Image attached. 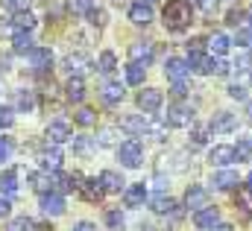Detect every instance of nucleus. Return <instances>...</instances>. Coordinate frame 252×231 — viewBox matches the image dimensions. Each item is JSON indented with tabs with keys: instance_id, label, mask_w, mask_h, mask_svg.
I'll use <instances>...</instances> for the list:
<instances>
[{
	"instance_id": "obj_40",
	"label": "nucleus",
	"mask_w": 252,
	"mask_h": 231,
	"mask_svg": "<svg viewBox=\"0 0 252 231\" xmlns=\"http://www.w3.org/2000/svg\"><path fill=\"white\" fill-rule=\"evenodd\" d=\"M94 146H97V141H94V138H73V149H76V152H82V155H88Z\"/></svg>"
},
{
	"instance_id": "obj_45",
	"label": "nucleus",
	"mask_w": 252,
	"mask_h": 231,
	"mask_svg": "<svg viewBox=\"0 0 252 231\" xmlns=\"http://www.w3.org/2000/svg\"><path fill=\"white\" fill-rule=\"evenodd\" d=\"M235 44H241V47H252V27H241L238 29V38H235Z\"/></svg>"
},
{
	"instance_id": "obj_22",
	"label": "nucleus",
	"mask_w": 252,
	"mask_h": 231,
	"mask_svg": "<svg viewBox=\"0 0 252 231\" xmlns=\"http://www.w3.org/2000/svg\"><path fill=\"white\" fill-rule=\"evenodd\" d=\"M144 199H147V187L144 184H129L124 190L126 208H138V205H144Z\"/></svg>"
},
{
	"instance_id": "obj_56",
	"label": "nucleus",
	"mask_w": 252,
	"mask_h": 231,
	"mask_svg": "<svg viewBox=\"0 0 252 231\" xmlns=\"http://www.w3.org/2000/svg\"><path fill=\"white\" fill-rule=\"evenodd\" d=\"M247 187H252V173H250V175H247Z\"/></svg>"
},
{
	"instance_id": "obj_6",
	"label": "nucleus",
	"mask_w": 252,
	"mask_h": 231,
	"mask_svg": "<svg viewBox=\"0 0 252 231\" xmlns=\"http://www.w3.org/2000/svg\"><path fill=\"white\" fill-rule=\"evenodd\" d=\"M64 70H67V76L82 79V73L91 70V58L85 56V53H67L64 56Z\"/></svg>"
},
{
	"instance_id": "obj_27",
	"label": "nucleus",
	"mask_w": 252,
	"mask_h": 231,
	"mask_svg": "<svg viewBox=\"0 0 252 231\" xmlns=\"http://www.w3.org/2000/svg\"><path fill=\"white\" fill-rule=\"evenodd\" d=\"M188 67L193 70V73H211V58L202 56V53H188Z\"/></svg>"
},
{
	"instance_id": "obj_46",
	"label": "nucleus",
	"mask_w": 252,
	"mask_h": 231,
	"mask_svg": "<svg viewBox=\"0 0 252 231\" xmlns=\"http://www.w3.org/2000/svg\"><path fill=\"white\" fill-rule=\"evenodd\" d=\"M15 123V112L9 106H0V129H9Z\"/></svg>"
},
{
	"instance_id": "obj_16",
	"label": "nucleus",
	"mask_w": 252,
	"mask_h": 231,
	"mask_svg": "<svg viewBox=\"0 0 252 231\" xmlns=\"http://www.w3.org/2000/svg\"><path fill=\"white\" fill-rule=\"evenodd\" d=\"M211 132H235L238 129V117L232 115V112H217V115L211 117Z\"/></svg>"
},
{
	"instance_id": "obj_49",
	"label": "nucleus",
	"mask_w": 252,
	"mask_h": 231,
	"mask_svg": "<svg viewBox=\"0 0 252 231\" xmlns=\"http://www.w3.org/2000/svg\"><path fill=\"white\" fill-rule=\"evenodd\" d=\"M229 97L232 100H247V88L244 85H229Z\"/></svg>"
},
{
	"instance_id": "obj_34",
	"label": "nucleus",
	"mask_w": 252,
	"mask_h": 231,
	"mask_svg": "<svg viewBox=\"0 0 252 231\" xmlns=\"http://www.w3.org/2000/svg\"><path fill=\"white\" fill-rule=\"evenodd\" d=\"M115 67H118V58H115V53H112V50H103V53H100V58H97V70H100V73H112Z\"/></svg>"
},
{
	"instance_id": "obj_15",
	"label": "nucleus",
	"mask_w": 252,
	"mask_h": 231,
	"mask_svg": "<svg viewBox=\"0 0 252 231\" xmlns=\"http://www.w3.org/2000/svg\"><path fill=\"white\" fill-rule=\"evenodd\" d=\"M129 21H132L135 27H147V24L153 21V6H150V3H141V0L132 3V6H129Z\"/></svg>"
},
{
	"instance_id": "obj_57",
	"label": "nucleus",
	"mask_w": 252,
	"mask_h": 231,
	"mask_svg": "<svg viewBox=\"0 0 252 231\" xmlns=\"http://www.w3.org/2000/svg\"><path fill=\"white\" fill-rule=\"evenodd\" d=\"M247 18H250V27H252V9H250V12H247Z\"/></svg>"
},
{
	"instance_id": "obj_8",
	"label": "nucleus",
	"mask_w": 252,
	"mask_h": 231,
	"mask_svg": "<svg viewBox=\"0 0 252 231\" xmlns=\"http://www.w3.org/2000/svg\"><path fill=\"white\" fill-rule=\"evenodd\" d=\"M193 226L199 231H211L214 226H220V208H217V205H214V208L208 205V208L196 211V214H193Z\"/></svg>"
},
{
	"instance_id": "obj_26",
	"label": "nucleus",
	"mask_w": 252,
	"mask_h": 231,
	"mask_svg": "<svg viewBox=\"0 0 252 231\" xmlns=\"http://www.w3.org/2000/svg\"><path fill=\"white\" fill-rule=\"evenodd\" d=\"M12 44H15V50L18 53H30L35 44H32V32H24V29H15L12 27Z\"/></svg>"
},
{
	"instance_id": "obj_53",
	"label": "nucleus",
	"mask_w": 252,
	"mask_h": 231,
	"mask_svg": "<svg viewBox=\"0 0 252 231\" xmlns=\"http://www.w3.org/2000/svg\"><path fill=\"white\" fill-rule=\"evenodd\" d=\"M70 231H97V229H94V223H88V220H82V223H76V226H73Z\"/></svg>"
},
{
	"instance_id": "obj_50",
	"label": "nucleus",
	"mask_w": 252,
	"mask_h": 231,
	"mask_svg": "<svg viewBox=\"0 0 252 231\" xmlns=\"http://www.w3.org/2000/svg\"><path fill=\"white\" fill-rule=\"evenodd\" d=\"M0 6H3V9H9V12H21L24 0H0Z\"/></svg>"
},
{
	"instance_id": "obj_60",
	"label": "nucleus",
	"mask_w": 252,
	"mask_h": 231,
	"mask_svg": "<svg viewBox=\"0 0 252 231\" xmlns=\"http://www.w3.org/2000/svg\"><path fill=\"white\" fill-rule=\"evenodd\" d=\"M226 3H235V0H226Z\"/></svg>"
},
{
	"instance_id": "obj_43",
	"label": "nucleus",
	"mask_w": 252,
	"mask_h": 231,
	"mask_svg": "<svg viewBox=\"0 0 252 231\" xmlns=\"http://www.w3.org/2000/svg\"><path fill=\"white\" fill-rule=\"evenodd\" d=\"M208 132H211V126H193V132H190L193 146H202V144L208 141Z\"/></svg>"
},
{
	"instance_id": "obj_39",
	"label": "nucleus",
	"mask_w": 252,
	"mask_h": 231,
	"mask_svg": "<svg viewBox=\"0 0 252 231\" xmlns=\"http://www.w3.org/2000/svg\"><path fill=\"white\" fill-rule=\"evenodd\" d=\"M211 73L214 76H229L232 73V64L226 58H211Z\"/></svg>"
},
{
	"instance_id": "obj_33",
	"label": "nucleus",
	"mask_w": 252,
	"mask_h": 231,
	"mask_svg": "<svg viewBox=\"0 0 252 231\" xmlns=\"http://www.w3.org/2000/svg\"><path fill=\"white\" fill-rule=\"evenodd\" d=\"M144 73H147L144 64L129 61V67H126V82H129V85H144Z\"/></svg>"
},
{
	"instance_id": "obj_28",
	"label": "nucleus",
	"mask_w": 252,
	"mask_h": 231,
	"mask_svg": "<svg viewBox=\"0 0 252 231\" xmlns=\"http://www.w3.org/2000/svg\"><path fill=\"white\" fill-rule=\"evenodd\" d=\"M15 106L18 112H32L35 109V91H15Z\"/></svg>"
},
{
	"instance_id": "obj_48",
	"label": "nucleus",
	"mask_w": 252,
	"mask_h": 231,
	"mask_svg": "<svg viewBox=\"0 0 252 231\" xmlns=\"http://www.w3.org/2000/svg\"><path fill=\"white\" fill-rule=\"evenodd\" d=\"M9 155H12V141L9 138H0V164L9 161Z\"/></svg>"
},
{
	"instance_id": "obj_1",
	"label": "nucleus",
	"mask_w": 252,
	"mask_h": 231,
	"mask_svg": "<svg viewBox=\"0 0 252 231\" xmlns=\"http://www.w3.org/2000/svg\"><path fill=\"white\" fill-rule=\"evenodd\" d=\"M161 18H164V27L170 32H182V29H188L190 21H193V6L188 0H167Z\"/></svg>"
},
{
	"instance_id": "obj_31",
	"label": "nucleus",
	"mask_w": 252,
	"mask_h": 231,
	"mask_svg": "<svg viewBox=\"0 0 252 231\" xmlns=\"http://www.w3.org/2000/svg\"><path fill=\"white\" fill-rule=\"evenodd\" d=\"M12 27L15 29H24V32H32V27H35V18L30 15V12H15V18H12Z\"/></svg>"
},
{
	"instance_id": "obj_20",
	"label": "nucleus",
	"mask_w": 252,
	"mask_h": 231,
	"mask_svg": "<svg viewBox=\"0 0 252 231\" xmlns=\"http://www.w3.org/2000/svg\"><path fill=\"white\" fill-rule=\"evenodd\" d=\"M38 161H41L44 170H59L62 167V149L59 146H47V149L38 152Z\"/></svg>"
},
{
	"instance_id": "obj_19",
	"label": "nucleus",
	"mask_w": 252,
	"mask_h": 231,
	"mask_svg": "<svg viewBox=\"0 0 252 231\" xmlns=\"http://www.w3.org/2000/svg\"><path fill=\"white\" fill-rule=\"evenodd\" d=\"M211 184H214L217 190H232V187L241 184V178H238L235 170H217V173L211 175Z\"/></svg>"
},
{
	"instance_id": "obj_29",
	"label": "nucleus",
	"mask_w": 252,
	"mask_h": 231,
	"mask_svg": "<svg viewBox=\"0 0 252 231\" xmlns=\"http://www.w3.org/2000/svg\"><path fill=\"white\" fill-rule=\"evenodd\" d=\"M124 85H121V82H109V85H106V88H103V100H106V103H109V106H115V103H121V100H124Z\"/></svg>"
},
{
	"instance_id": "obj_52",
	"label": "nucleus",
	"mask_w": 252,
	"mask_h": 231,
	"mask_svg": "<svg viewBox=\"0 0 252 231\" xmlns=\"http://www.w3.org/2000/svg\"><path fill=\"white\" fill-rule=\"evenodd\" d=\"M170 94H173V97H185V94H188V85H185V82H176Z\"/></svg>"
},
{
	"instance_id": "obj_14",
	"label": "nucleus",
	"mask_w": 252,
	"mask_h": 231,
	"mask_svg": "<svg viewBox=\"0 0 252 231\" xmlns=\"http://www.w3.org/2000/svg\"><path fill=\"white\" fill-rule=\"evenodd\" d=\"M47 144H53V146H59L64 141H70V126L64 123V120H53L50 126H47Z\"/></svg>"
},
{
	"instance_id": "obj_7",
	"label": "nucleus",
	"mask_w": 252,
	"mask_h": 231,
	"mask_svg": "<svg viewBox=\"0 0 252 231\" xmlns=\"http://www.w3.org/2000/svg\"><path fill=\"white\" fill-rule=\"evenodd\" d=\"M27 58H30V67H32L35 73H47V70L53 67V53H50L47 47H32V50L27 53Z\"/></svg>"
},
{
	"instance_id": "obj_12",
	"label": "nucleus",
	"mask_w": 252,
	"mask_h": 231,
	"mask_svg": "<svg viewBox=\"0 0 252 231\" xmlns=\"http://www.w3.org/2000/svg\"><path fill=\"white\" fill-rule=\"evenodd\" d=\"M38 205H41V211H44L47 217H62V214H64V196H62V193H56V190L44 193Z\"/></svg>"
},
{
	"instance_id": "obj_17",
	"label": "nucleus",
	"mask_w": 252,
	"mask_h": 231,
	"mask_svg": "<svg viewBox=\"0 0 252 231\" xmlns=\"http://www.w3.org/2000/svg\"><path fill=\"white\" fill-rule=\"evenodd\" d=\"M129 58L135 61V64H150L153 61V44L150 41H135L132 47H129Z\"/></svg>"
},
{
	"instance_id": "obj_11",
	"label": "nucleus",
	"mask_w": 252,
	"mask_h": 231,
	"mask_svg": "<svg viewBox=\"0 0 252 231\" xmlns=\"http://www.w3.org/2000/svg\"><path fill=\"white\" fill-rule=\"evenodd\" d=\"M188 73H190V67H188V61H185V58L170 56L167 61H164V76H167V79H173V82H185V79H188Z\"/></svg>"
},
{
	"instance_id": "obj_32",
	"label": "nucleus",
	"mask_w": 252,
	"mask_h": 231,
	"mask_svg": "<svg viewBox=\"0 0 252 231\" xmlns=\"http://www.w3.org/2000/svg\"><path fill=\"white\" fill-rule=\"evenodd\" d=\"M94 141H97L100 146H115V144H118V126H106V129H100ZM118 146H121V144H118Z\"/></svg>"
},
{
	"instance_id": "obj_5",
	"label": "nucleus",
	"mask_w": 252,
	"mask_h": 231,
	"mask_svg": "<svg viewBox=\"0 0 252 231\" xmlns=\"http://www.w3.org/2000/svg\"><path fill=\"white\" fill-rule=\"evenodd\" d=\"M161 103H164V94H161L158 88H144V91L138 94V109H141V112H147V115L158 112V109H161Z\"/></svg>"
},
{
	"instance_id": "obj_25",
	"label": "nucleus",
	"mask_w": 252,
	"mask_h": 231,
	"mask_svg": "<svg viewBox=\"0 0 252 231\" xmlns=\"http://www.w3.org/2000/svg\"><path fill=\"white\" fill-rule=\"evenodd\" d=\"M229 35H223V32H214L211 38H208V50H211V56H217V58H223L226 53H229Z\"/></svg>"
},
{
	"instance_id": "obj_9",
	"label": "nucleus",
	"mask_w": 252,
	"mask_h": 231,
	"mask_svg": "<svg viewBox=\"0 0 252 231\" xmlns=\"http://www.w3.org/2000/svg\"><path fill=\"white\" fill-rule=\"evenodd\" d=\"M150 208H153L156 214L182 217V208H179V202H173V199H170V196H164V193H156V196H150Z\"/></svg>"
},
{
	"instance_id": "obj_18",
	"label": "nucleus",
	"mask_w": 252,
	"mask_h": 231,
	"mask_svg": "<svg viewBox=\"0 0 252 231\" xmlns=\"http://www.w3.org/2000/svg\"><path fill=\"white\" fill-rule=\"evenodd\" d=\"M100 184H103L106 193H121V190H126L124 175L115 173V170H103V173H100Z\"/></svg>"
},
{
	"instance_id": "obj_54",
	"label": "nucleus",
	"mask_w": 252,
	"mask_h": 231,
	"mask_svg": "<svg viewBox=\"0 0 252 231\" xmlns=\"http://www.w3.org/2000/svg\"><path fill=\"white\" fill-rule=\"evenodd\" d=\"M9 208H12V205H9V199H6V196H0V220H3V217H9Z\"/></svg>"
},
{
	"instance_id": "obj_4",
	"label": "nucleus",
	"mask_w": 252,
	"mask_h": 231,
	"mask_svg": "<svg viewBox=\"0 0 252 231\" xmlns=\"http://www.w3.org/2000/svg\"><path fill=\"white\" fill-rule=\"evenodd\" d=\"M208 161H211V167H223L226 170L232 161H238V149L235 146H226V144H217V146H211Z\"/></svg>"
},
{
	"instance_id": "obj_59",
	"label": "nucleus",
	"mask_w": 252,
	"mask_h": 231,
	"mask_svg": "<svg viewBox=\"0 0 252 231\" xmlns=\"http://www.w3.org/2000/svg\"><path fill=\"white\" fill-rule=\"evenodd\" d=\"M141 3H150V0H141Z\"/></svg>"
},
{
	"instance_id": "obj_44",
	"label": "nucleus",
	"mask_w": 252,
	"mask_h": 231,
	"mask_svg": "<svg viewBox=\"0 0 252 231\" xmlns=\"http://www.w3.org/2000/svg\"><path fill=\"white\" fill-rule=\"evenodd\" d=\"M235 149H238V161H247L252 155V138H241Z\"/></svg>"
},
{
	"instance_id": "obj_3",
	"label": "nucleus",
	"mask_w": 252,
	"mask_h": 231,
	"mask_svg": "<svg viewBox=\"0 0 252 231\" xmlns=\"http://www.w3.org/2000/svg\"><path fill=\"white\" fill-rule=\"evenodd\" d=\"M164 123H167V126H176V129L190 126V123H193V109H190L188 103H173V106L167 109V115H164Z\"/></svg>"
},
{
	"instance_id": "obj_37",
	"label": "nucleus",
	"mask_w": 252,
	"mask_h": 231,
	"mask_svg": "<svg viewBox=\"0 0 252 231\" xmlns=\"http://www.w3.org/2000/svg\"><path fill=\"white\" fill-rule=\"evenodd\" d=\"M35 226L30 217H15V220H9V226H6V231H30Z\"/></svg>"
},
{
	"instance_id": "obj_55",
	"label": "nucleus",
	"mask_w": 252,
	"mask_h": 231,
	"mask_svg": "<svg viewBox=\"0 0 252 231\" xmlns=\"http://www.w3.org/2000/svg\"><path fill=\"white\" fill-rule=\"evenodd\" d=\"M211 231H235V229H232V226H226V223H220V226H214Z\"/></svg>"
},
{
	"instance_id": "obj_21",
	"label": "nucleus",
	"mask_w": 252,
	"mask_h": 231,
	"mask_svg": "<svg viewBox=\"0 0 252 231\" xmlns=\"http://www.w3.org/2000/svg\"><path fill=\"white\" fill-rule=\"evenodd\" d=\"M64 97H67V103H82L85 100V82L76 79V76H70L64 82Z\"/></svg>"
},
{
	"instance_id": "obj_58",
	"label": "nucleus",
	"mask_w": 252,
	"mask_h": 231,
	"mask_svg": "<svg viewBox=\"0 0 252 231\" xmlns=\"http://www.w3.org/2000/svg\"><path fill=\"white\" fill-rule=\"evenodd\" d=\"M250 120H252V103H250Z\"/></svg>"
},
{
	"instance_id": "obj_51",
	"label": "nucleus",
	"mask_w": 252,
	"mask_h": 231,
	"mask_svg": "<svg viewBox=\"0 0 252 231\" xmlns=\"http://www.w3.org/2000/svg\"><path fill=\"white\" fill-rule=\"evenodd\" d=\"M190 3H193V6H199V9H202V12H211V9H214V3H217V0H190Z\"/></svg>"
},
{
	"instance_id": "obj_2",
	"label": "nucleus",
	"mask_w": 252,
	"mask_h": 231,
	"mask_svg": "<svg viewBox=\"0 0 252 231\" xmlns=\"http://www.w3.org/2000/svg\"><path fill=\"white\" fill-rule=\"evenodd\" d=\"M118 161H121L124 167H129V170L141 167V161H144V144H141L138 138L124 141V144L118 146Z\"/></svg>"
},
{
	"instance_id": "obj_35",
	"label": "nucleus",
	"mask_w": 252,
	"mask_h": 231,
	"mask_svg": "<svg viewBox=\"0 0 252 231\" xmlns=\"http://www.w3.org/2000/svg\"><path fill=\"white\" fill-rule=\"evenodd\" d=\"M30 178H32V187H35V190H38L41 196L53 190V178H50V175H47V173H32V175H30Z\"/></svg>"
},
{
	"instance_id": "obj_24",
	"label": "nucleus",
	"mask_w": 252,
	"mask_h": 231,
	"mask_svg": "<svg viewBox=\"0 0 252 231\" xmlns=\"http://www.w3.org/2000/svg\"><path fill=\"white\" fill-rule=\"evenodd\" d=\"M88 202H100L103 196H106V190H103V184H100V178H85V184H82V190H79Z\"/></svg>"
},
{
	"instance_id": "obj_23",
	"label": "nucleus",
	"mask_w": 252,
	"mask_h": 231,
	"mask_svg": "<svg viewBox=\"0 0 252 231\" xmlns=\"http://www.w3.org/2000/svg\"><path fill=\"white\" fill-rule=\"evenodd\" d=\"M18 173L21 170H6V173L0 175V196H15L18 193Z\"/></svg>"
},
{
	"instance_id": "obj_13",
	"label": "nucleus",
	"mask_w": 252,
	"mask_h": 231,
	"mask_svg": "<svg viewBox=\"0 0 252 231\" xmlns=\"http://www.w3.org/2000/svg\"><path fill=\"white\" fill-rule=\"evenodd\" d=\"M118 126H121L124 132H129V135H144V132L150 129V120L144 115H124L118 120Z\"/></svg>"
},
{
	"instance_id": "obj_42",
	"label": "nucleus",
	"mask_w": 252,
	"mask_h": 231,
	"mask_svg": "<svg viewBox=\"0 0 252 231\" xmlns=\"http://www.w3.org/2000/svg\"><path fill=\"white\" fill-rule=\"evenodd\" d=\"M85 18H88V24H91V27H97V29H100V27H106V12H103V9H97V6H94Z\"/></svg>"
},
{
	"instance_id": "obj_38",
	"label": "nucleus",
	"mask_w": 252,
	"mask_h": 231,
	"mask_svg": "<svg viewBox=\"0 0 252 231\" xmlns=\"http://www.w3.org/2000/svg\"><path fill=\"white\" fill-rule=\"evenodd\" d=\"M250 67H252V53H250V50H244L241 56L235 58V64H232V70H238V73H247Z\"/></svg>"
},
{
	"instance_id": "obj_47",
	"label": "nucleus",
	"mask_w": 252,
	"mask_h": 231,
	"mask_svg": "<svg viewBox=\"0 0 252 231\" xmlns=\"http://www.w3.org/2000/svg\"><path fill=\"white\" fill-rule=\"evenodd\" d=\"M106 223L112 226V231H121V226H124V214H121V211H109V214H106Z\"/></svg>"
},
{
	"instance_id": "obj_10",
	"label": "nucleus",
	"mask_w": 252,
	"mask_h": 231,
	"mask_svg": "<svg viewBox=\"0 0 252 231\" xmlns=\"http://www.w3.org/2000/svg\"><path fill=\"white\" fill-rule=\"evenodd\" d=\"M185 208H190L193 214L202 211V208H208V190H205L202 184H190L188 187V193H185Z\"/></svg>"
},
{
	"instance_id": "obj_30",
	"label": "nucleus",
	"mask_w": 252,
	"mask_h": 231,
	"mask_svg": "<svg viewBox=\"0 0 252 231\" xmlns=\"http://www.w3.org/2000/svg\"><path fill=\"white\" fill-rule=\"evenodd\" d=\"M235 205L244 211V214H252V187H238V193H235Z\"/></svg>"
},
{
	"instance_id": "obj_36",
	"label": "nucleus",
	"mask_w": 252,
	"mask_h": 231,
	"mask_svg": "<svg viewBox=\"0 0 252 231\" xmlns=\"http://www.w3.org/2000/svg\"><path fill=\"white\" fill-rule=\"evenodd\" d=\"M73 120H76L79 126H94V123H97V112H94V109H85V106H82V109H79V112L73 115Z\"/></svg>"
},
{
	"instance_id": "obj_41",
	"label": "nucleus",
	"mask_w": 252,
	"mask_h": 231,
	"mask_svg": "<svg viewBox=\"0 0 252 231\" xmlns=\"http://www.w3.org/2000/svg\"><path fill=\"white\" fill-rule=\"evenodd\" d=\"M67 6H70V12H73V15H88V12L94 9V3H91V0H67Z\"/></svg>"
}]
</instances>
